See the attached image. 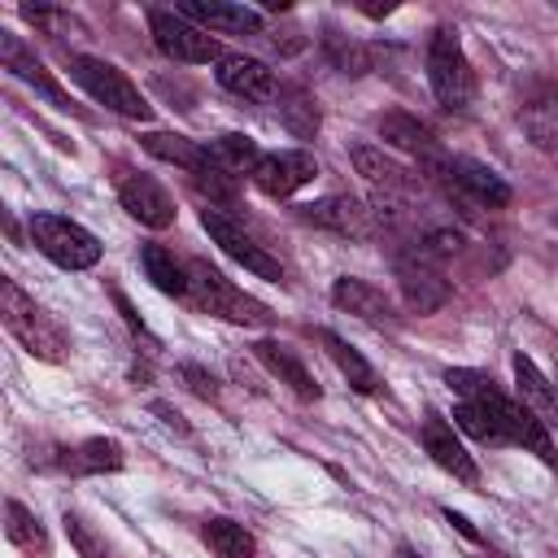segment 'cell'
<instances>
[{"mask_svg": "<svg viewBox=\"0 0 558 558\" xmlns=\"http://www.w3.org/2000/svg\"><path fill=\"white\" fill-rule=\"evenodd\" d=\"M493 558H506V554H493Z\"/></svg>", "mask_w": 558, "mask_h": 558, "instance_id": "38", "label": "cell"}, {"mask_svg": "<svg viewBox=\"0 0 558 558\" xmlns=\"http://www.w3.org/2000/svg\"><path fill=\"white\" fill-rule=\"evenodd\" d=\"M61 523H65V536H70V545H74L78 558H118V549H113V545H109V541H105L78 510H65Z\"/></svg>", "mask_w": 558, "mask_h": 558, "instance_id": "31", "label": "cell"}, {"mask_svg": "<svg viewBox=\"0 0 558 558\" xmlns=\"http://www.w3.org/2000/svg\"><path fill=\"white\" fill-rule=\"evenodd\" d=\"M209 148V157L227 170V174H253L257 170V161H262V153H257V144L248 140V135H240V131H227V135H218V140H209L205 144Z\"/></svg>", "mask_w": 558, "mask_h": 558, "instance_id": "28", "label": "cell"}, {"mask_svg": "<svg viewBox=\"0 0 558 558\" xmlns=\"http://www.w3.org/2000/svg\"><path fill=\"white\" fill-rule=\"evenodd\" d=\"M275 118H279L283 131H292L296 140H314V135H318V122H323L314 92L301 87V83H283V87L275 92Z\"/></svg>", "mask_w": 558, "mask_h": 558, "instance_id": "22", "label": "cell"}, {"mask_svg": "<svg viewBox=\"0 0 558 558\" xmlns=\"http://www.w3.org/2000/svg\"><path fill=\"white\" fill-rule=\"evenodd\" d=\"M201 227H205V231H209V240H214L231 262H240L248 275L275 279V283L283 279L279 257H270V253H266V248H262V244H257V240H253V235H248L231 214H222V209H209V205H205V209H201Z\"/></svg>", "mask_w": 558, "mask_h": 558, "instance_id": "9", "label": "cell"}, {"mask_svg": "<svg viewBox=\"0 0 558 558\" xmlns=\"http://www.w3.org/2000/svg\"><path fill=\"white\" fill-rule=\"evenodd\" d=\"M192 183H196V192H201V196H209V209L235 205V196H240V179H235V174H227L214 157H209V166H205L201 174H192Z\"/></svg>", "mask_w": 558, "mask_h": 558, "instance_id": "32", "label": "cell"}, {"mask_svg": "<svg viewBox=\"0 0 558 558\" xmlns=\"http://www.w3.org/2000/svg\"><path fill=\"white\" fill-rule=\"evenodd\" d=\"M418 440H423L427 458H432L440 471H449L453 480H462V484H475V480H480L475 458H471L466 445L453 436V423H449L445 414L427 410V414H423V427H418Z\"/></svg>", "mask_w": 558, "mask_h": 558, "instance_id": "13", "label": "cell"}, {"mask_svg": "<svg viewBox=\"0 0 558 558\" xmlns=\"http://www.w3.org/2000/svg\"><path fill=\"white\" fill-rule=\"evenodd\" d=\"M187 305L201 310V314H214V318H227V323H240V327H275V314L270 305H262L257 296H248L244 288H235L222 270H214L209 262L192 257L187 266Z\"/></svg>", "mask_w": 558, "mask_h": 558, "instance_id": "2", "label": "cell"}, {"mask_svg": "<svg viewBox=\"0 0 558 558\" xmlns=\"http://www.w3.org/2000/svg\"><path fill=\"white\" fill-rule=\"evenodd\" d=\"M140 266H144L148 283H153L157 292H166V296H187V270L174 262L170 248H161V244H140Z\"/></svg>", "mask_w": 558, "mask_h": 558, "instance_id": "27", "label": "cell"}, {"mask_svg": "<svg viewBox=\"0 0 558 558\" xmlns=\"http://www.w3.org/2000/svg\"><path fill=\"white\" fill-rule=\"evenodd\" d=\"M201 536H205V545L214 549V558H253V554H257V541H253V532H248L244 523L227 519V514H214V519H205Z\"/></svg>", "mask_w": 558, "mask_h": 558, "instance_id": "26", "label": "cell"}, {"mask_svg": "<svg viewBox=\"0 0 558 558\" xmlns=\"http://www.w3.org/2000/svg\"><path fill=\"white\" fill-rule=\"evenodd\" d=\"M445 384L453 388V397H458V401H475V405H484V410L506 427L510 445H523V449H532L545 466H558V453H554L549 427H545V423H541L523 401L506 397V392L493 384V375L471 371V366H449V371H445Z\"/></svg>", "mask_w": 558, "mask_h": 558, "instance_id": "1", "label": "cell"}, {"mask_svg": "<svg viewBox=\"0 0 558 558\" xmlns=\"http://www.w3.org/2000/svg\"><path fill=\"white\" fill-rule=\"evenodd\" d=\"M0 61H4V70L9 74H17L22 83H31L48 105H57V109H70V96L48 78V70L35 61V52L17 39V35H9V31H0Z\"/></svg>", "mask_w": 558, "mask_h": 558, "instance_id": "18", "label": "cell"}, {"mask_svg": "<svg viewBox=\"0 0 558 558\" xmlns=\"http://www.w3.org/2000/svg\"><path fill=\"white\" fill-rule=\"evenodd\" d=\"M187 22L201 31H222V35H262V13L248 4H174Z\"/></svg>", "mask_w": 558, "mask_h": 558, "instance_id": "20", "label": "cell"}, {"mask_svg": "<svg viewBox=\"0 0 558 558\" xmlns=\"http://www.w3.org/2000/svg\"><path fill=\"white\" fill-rule=\"evenodd\" d=\"M4 536L22 549V554H31V558H48L52 554V545H48V532H44V523L35 519V510H26L22 501H4Z\"/></svg>", "mask_w": 558, "mask_h": 558, "instance_id": "25", "label": "cell"}, {"mask_svg": "<svg viewBox=\"0 0 558 558\" xmlns=\"http://www.w3.org/2000/svg\"><path fill=\"white\" fill-rule=\"evenodd\" d=\"M179 379H183V384H187V388H192L201 401H218V397H222L218 379H214L205 366H196V362H183V366H179Z\"/></svg>", "mask_w": 558, "mask_h": 558, "instance_id": "34", "label": "cell"}, {"mask_svg": "<svg viewBox=\"0 0 558 558\" xmlns=\"http://www.w3.org/2000/svg\"><path fill=\"white\" fill-rule=\"evenodd\" d=\"M397 288L410 314H436L449 301V279L440 275L436 257L423 244H414L410 253H397Z\"/></svg>", "mask_w": 558, "mask_h": 558, "instance_id": "10", "label": "cell"}, {"mask_svg": "<svg viewBox=\"0 0 558 558\" xmlns=\"http://www.w3.org/2000/svg\"><path fill=\"white\" fill-rule=\"evenodd\" d=\"M22 17H26L31 26L48 31V35H65V31H78V22H74L70 13H61V9H31V4H22Z\"/></svg>", "mask_w": 558, "mask_h": 558, "instance_id": "33", "label": "cell"}, {"mask_svg": "<svg viewBox=\"0 0 558 558\" xmlns=\"http://www.w3.org/2000/svg\"><path fill=\"white\" fill-rule=\"evenodd\" d=\"M323 52H327V61H331L340 74H366V70L375 65V48H366V44L340 35V31H327V35H323Z\"/></svg>", "mask_w": 558, "mask_h": 558, "instance_id": "29", "label": "cell"}, {"mask_svg": "<svg viewBox=\"0 0 558 558\" xmlns=\"http://www.w3.org/2000/svg\"><path fill=\"white\" fill-rule=\"evenodd\" d=\"M453 423H458L471 440H480V445H510L506 427H501L484 405H475V401H458V405H453Z\"/></svg>", "mask_w": 558, "mask_h": 558, "instance_id": "30", "label": "cell"}, {"mask_svg": "<svg viewBox=\"0 0 558 558\" xmlns=\"http://www.w3.org/2000/svg\"><path fill=\"white\" fill-rule=\"evenodd\" d=\"M510 371H514L519 401H523V405H527L545 427H554V423H558V397H554L549 379L536 371V362H532L527 353H514V357H510Z\"/></svg>", "mask_w": 558, "mask_h": 558, "instance_id": "21", "label": "cell"}, {"mask_svg": "<svg viewBox=\"0 0 558 558\" xmlns=\"http://www.w3.org/2000/svg\"><path fill=\"white\" fill-rule=\"evenodd\" d=\"M31 244L61 270H92L105 253L87 227L61 218V214H35L31 218Z\"/></svg>", "mask_w": 558, "mask_h": 558, "instance_id": "6", "label": "cell"}, {"mask_svg": "<svg viewBox=\"0 0 558 558\" xmlns=\"http://www.w3.org/2000/svg\"><path fill=\"white\" fill-rule=\"evenodd\" d=\"M397 558H427V554H418V549H410V545H401V549H397Z\"/></svg>", "mask_w": 558, "mask_h": 558, "instance_id": "37", "label": "cell"}, {"mask_svg": "<svg viewBox=\"0 0 558 558\" xmlns=\"http://www.w3.org/2000/svg\"><path fill=\"white\" fill-rule=\"evenodd\" d=\"M248 179L257 183L262 196H270V201H288L292 192H301L305 183L318 179V161H314V153H305V148L262 153V161H257V170H253Z\"/></svg>", "mask_w": 558, "mask_h": 558, "instance_id": "11", "label": "cell"}, {"mask_svg": "<svg viewBox=\"0 0 558 558\" xmlns=\"http://www.w3.org/2000/svg\"><path fill=\"white\" fill-rule=\"evenodd\" d=\"M140 144H144V153H153V157H161V161H170L187 174H201L209 166V148L187 140V135H174V131H144Z\"/></svg>", "mask_w": 558, "mask_h": 558, "instance_id": "23", "label": "cell"}, {"mask_svg": "<svg viewBox=\"0 0 558 558\" xmlns=\"http://www.w3.org/2000/svg\"><path fill=\"white\" fill-rule=\"evenodd\" d=\"M318 344L327 349V357L336 362V371H340L357 392H379V375H375V366H371L344 336H336V331L323 327V331H318Z\"/></svg>", "mask_w": 558, "mask_h": 558, "instance_id": "24", "label": "cell"}, {"mask_svg": "<svg viewBox=\"0 0 558 558\" xmlns=\"http://www.w3.org/2000/svg\"><path fill=\"white\" fill-rule=\"evenodd\" d=\"M331 301H336V310L357 314V318L371 323V327H397V310H392V301H388L375 283H366V279L340 275L336 288H331Z\"/></svg>", "mask_w": 558, "mask_h": 558, "instance_id": "17", "label": "cell"}, {"mask_svg": "<svg viewBox=\"0 0 558 558\" xmlns=\"http://www.w3.org/2000/svg\"><path fill=\"white\" fill-rule=\"evenodd\" d=\"M427 83H432V96L458 113L475 100V70L462 52V39L453 26H436L432 31V44H427Z\"/></svg>", "mask_w": 558, "mask_h": 558, "instance_id": "5", "label": "cell"}, {"mask_svg": "<svg viewBox=\"0 0 558 558\" xmlns=\"http://www.w3.org/2000/svg\"><path fill=\"white\" fill-rule=\"evenodd\" d=\"M253 357H257L279 384H288L301 401H318V397H323V388L314 384V375L305 371V362H301L288 344H279V340H257V344H253Z\"/></svg>", "mask_w": 558, "mask_h": 558, "instance_id": "19", "label": "cell"}, {"mask_svg": "<svg viewBox=\"0 0 558 558\" xmlns=\"http://www.w3.org/2000/svg\"><path fill=\"white\" fill-rule=\"evenodd\" d=\"M65 70H70V78H74L96 105H105V109H113V113H122V118H135V122H148V118H153V105L144 100V92H140L113 61L74 52V57L65 61Z\"/></svg>", "mask_w": 558, "mask_h": 558, "instance_id": "4", "label": "cell"}, {"mask_svg": "<svg viewBox=\"0 0 558 558\" xmlns=\"http://www.w3.org/2000/svg\"><path fill=\"white\" fill-rule=\"evenodd\" d=\"M301 218L323 227V231H331V235H340V240H375V209L362 205L349 192H336V196L301 205Z\"/></svg>", "mask_w": 558, "mask_h": 558, "instance_id": "12", "label": "cell"}, {"mask_svg": "<svg viewBox=\"0 0 558 558\" xmlns=\"http://www.w3.org/2000/svg\"><path fill=\"white\" fill-rule=\"evenodd\" d=\"M113 305H118V310H122V318H126V327H131V331H135V336H144V340H148V344H157V340H153V336H148V327H144V318H140V314H135V310H131V301H126V296H122V292H118V288H113Z\"/></svg>", "mask_w": 558, "mask_h": 558, "instance_id": "35", "label": "cell"}, {"mask_svg": "<svg viewBox=\"0 0 558 558\" xmlns=\"http://www.w3.org/2000/svg\"><path fill=\"white\" fill-rule=\"evenodd\" d=\"M0 318H4L9 336H13L31 357H39V362H65V353H70L65 327H61L44 305H35L13 279H0Z\"/></svg>", "mask_w": 558, "mask_h": 558, "instance_id": "3", "label": "cell"}, {"mask_svg": "<svg viewBox=\"0 0 558 558\" xmlns=\"http://www.w3.org/2000/svg\"><path fill=\"white\" fill-rule=\"evenodd\" d=\"M148 410H153V414H157V418H161V423H166V427H170V432H179V436H187V432H192V427H187V423H183V414H179V410H174V405H166V401H153V405H148Z\"/></svg>", "mask_w": 558, "mask_h": 558, "instance_id": "36", "label": "cell"}, {"mask_svg": "<svg viewBox=\"0 0 558 558\" xmlns=\"http://www.w3.org/2000/svg\"><path fill=\"white\" fill-rule=\"evenodd\" d=\"M436 179H445L449 192H458L466 205H488V209H506L510 205V183L484 166V161H471V157H440L436 166H427Z\"/></svg>", "mask_w": 558, "mask_h": 558, "instance_id": "8", "label": "cell"}, {"mask_svg": "<svg viewBox=\"0 0 558 558\" xmlns=\"http://www.w3.org/2000/svg\"><path fill=\"white\" fill-rule=\"evenodd\" d=\"M214 78L231 92V96H244V100H275V70L257 57H244V52H222Z\"/></svg>", "mask_w": 558, "mask_h": 558, "instance_id": "15", "label": "cell"}, {"mask_svg": "<svg viewBox=\"0 0 558 558\" xmlns=\"http://www.w3.org/2000/svg\"><path fill=\"white\" fill-rule=\"evenodd\" d=\"M148 31H153L157 52L170 61H183V65H209V61L218 65L222 61V44L174 9H148Z\"/></svg>", "mask_w": 558, "mask_h": 558, "instance_id": "7", "label": "cell"}, {"mask_svg": "<svg viewBox=\"0 0 558 558\" xmlns=\"http://www.w3.org/2000/svg\"><path fill=\"white\" fill-rule=\"evenodd\" d=\"M375 126H379V140H384V144H392V148H401V153L418 157L423 166H436V161L445 157V153H440V144H436V135H432L414 113L388 109V113H379V118H375Z\"/></svg>", "mask_w": 558, "mask_h": 558, "instance_id": "16", "label": "cell"}, {"mask_svg": "<svg viewBox=\"0 0 558 558\" xmlns=\"http://www.w3.org/2000/svg\"><path fill=\"white\" fill-rule=\"evenodd\" d=\"M118 201H122V209L135 222H144L153 231H166L174 222V196L153 174H126V179H118Z\"/></svg>", "mask_w": 558, "mask_h": 558, "instance_id": "14", "label": "cell"}]
</instances>
